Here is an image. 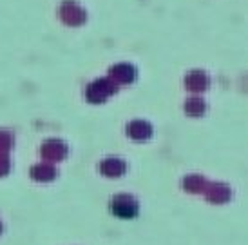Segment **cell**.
<instances>
[{"instance_id": "1", "label": "cell", "mask_w": 248, "mask_h": 245, "mask_svg": "<svg viewBox=\"0 0 248 245\" xmlns=\"http://www.w3.org/2000/svg\"><path fill=\"white\" fill-rule=\"evenodd\" d=\"M0 231H2V225H0Z\"/></svg>"}]
</instances>
